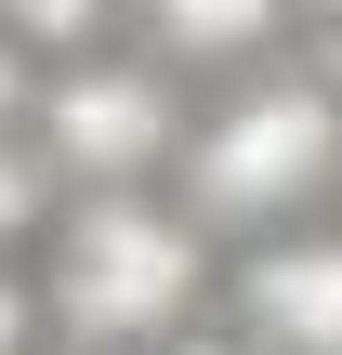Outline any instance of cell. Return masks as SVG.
Masks as SVG:
<instances>
[{"mask_svg":"<svg viewBox=\"0 0 342 355\" xmlns=\"http://www.w3.org/2000/svg\"><path fill=\"white\" fill-rule=\"evenodd\" d=\"M40 145L53 171L92 198V184H145L185 158V79L158 53H79L53 92H40Z\"/></svg>","mask_w":342,"mask_h":355,"instance_id":"3","label":"cell"},{"mask_svg":"<svg viewBox=\"0 0 342 355\" xmlns=\"http://www.w3.org/2000/svg\"><path fill=\"white\" fill-rule=\"evenodd\" d=\"M211 290V224L145 198V184H92L66 224H53V263H40V303L66 316V343H171Z\"/></svg>","mask_w":342,"mask_h":355,"instance_id":"2","label":"cell"},{"mask_svg":"<svg viewBox=\"0 0 342 355\" xmlns=\"http://www.w3.org/2000/svg\"><path fill=\"white\" fill-rule=\"evenodd\" d=\"M26 224H40V171H26V158H13V132H0V250H13Z\"/></svg>","mask_w":342,"mask_h":355,"instance_id":"8","label":"cell"},{"mask_svg":"<svg viewBox=\"0 0 342 355\" xmlns=\"http://www.w3.org/2000/svg\"><path fill=\"white\" fill-rule=\"evenodd\" d=\"M145 355H264L250 329H171V343H145Z\"/></svg>","mask_w":342,"mask_h":355,"instance_id":"10","label":"cell"},{"mask_svg":"<svg viewBox=\"0 0 342 355\" xmlns=\"http://www.w3.org/2000/svg\"><path fill=\"white\" fill-rule=\"evenodd\" d=\"M342 198V66H250L185 132V211L211 237H277Z\"/></svg>","mask_w":342,"mask_h":355,"instance_id":"1","label":"cell"},{"mask_svg":"<svg viewBox=\"0 0 342 355\" xmlns=\"http://www.w3.org/2000/svg\"><path fill=\"white\" fill-rule=\"evenodd\" d=\"M132 26L171 79H250V66H277V40H303L290 0H132Z\"/></svg>","mask_w":342,"mask_h":355,"instance_id":"5","label":"cell"},{"mask_svg":"<svg viewBox=\"0 0 342 355\" xmlns=\"http://www.w3.org/2000/svg\"><path fill=\"white\" fill-rule=\"evenodd\" d=\"M13 119H40V53L0 26V132H13Z\"/></svg>","mask_w":342,"mask_h":355,"instance_id":"7","label":"cell"},{"mask_svg":"<svg viewBox=\"0 0 342 355\" xmlns=\"http://www.w3.org/2000/svg\"><path fill=\"white\" fill-rule=\"evenodd\" d=\"M119 13H132V0H0V26H13L26 53H66V66H79V53H105V26H119Z\"/></svg>","mask_w":342,"mask_h":355,"instance_id":"6","label":"cell"},{"mask_svg":"<svg viewBox=\"0 0 342 355\" xmlns=\"http://www.w3.org/2000/svg\"><path fill=\"white\" fill-rule=\"evenodd\" d=\"M237 329L264 355H342V224H277L237 250Z\"/></svg>","mask_w":342,"mask_h":355,"instance_id":"4","label":"cell"},{"mask_svg":"<svg viewBox=\"0 0 342 355\" xmlns=\"http://www.w3.org/2000/svg\"><path fill=\"white\" fill-rule=\"evenodd\" d=\"M0 355H40V303H26L13 277H0Z\"/></svg>","mask_w":342,"mask_h":355,"instance_id":"9","label":"cell"}]
</instances>
